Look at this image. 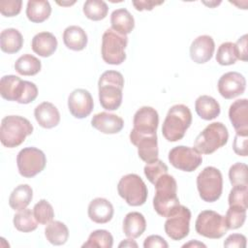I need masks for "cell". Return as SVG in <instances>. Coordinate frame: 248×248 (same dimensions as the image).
Returning <instances> with one entry per match:
<instances>
[{"instance_id": "1", "label": "cell", "mask_w": 248, "mask_h": 248, "mask_svg": "<svg viewBox=\"0 0 248 248\" xmlns=\"http://www.w3.org/2000/svg\"><path fill=\"white\" fill-rule=\"evenodd\" d=\"M124 78L118 71L108 70L104 72L98 80L99 101L103 108L115 110L122 104V89Z\"/></svg>"}, {"instance_id": "34", "label": "cell", "mask_w": 248, "mask_h": 248, "mask_svg": "<svg viewBox=\"0 0 248 248\" xmlns=\"http://www.w3.org/2000/svg\"><path fill=\"white\" fill-rule=\"evenodd\" d=\"M113 245V237L107 230L93 231L86 242L82 244V248H111Z\"/></svg>"}, {"instance_id": "33", "label": "cell", "mask_w": 248, "mask_h": 248, "mask_svg": "<svg viewBox=\"0 0 248 248\" xmlns=\"http://www.w3.org/2000/svg\"><path fill=\"white\" fill-rule=\"evenodd\" d=\"M13 223L15 228L22 232H33L38 227V222L34 217L33 211L28 208L19 210L16 214H15Z\"/></svg>"}, {"instance_id": "16", "label": "cell", "mask_w": 248, "mask_h": 248, "mask_svg": "<svg viewBox=\"0 0 248 248\" xmlns=\"http://www.w3.org/2000/svg\"><path fill=\"white\" fill-rule=\"evenodd\" d=\"M217 87L223 98L231 100L244 93L246 79L244 76L238 72H228L221 76Z\"/></svg>"}, {"instance_id": "36", "label": "cell", "mask_w": 248, "mask_h": 248, "mask_svg": "<svg viewBox=\"0 0 248 248\" xmlns=\"http://www.w3.org/2000/svg\"><path fill=\"white\" fill-rule=\"evenodd\" d=\"M237 55L235 45L232 42H225L221 44L217 49L216 61L222 66L232 65L236 62Z\"/></svg>"}, {"instance_id": "6", "label": "cell", "mask_w": 248, "mask_h": 248, "mask_svg": "<svg viewBox=\"0 0 248 248\" xmlns=\"http://www.w3.org/2000/svg\"><path fill=\"white\" fill-rule=\"evenodd\" d=\"M229 132L222 122L208 124L195 139L194 148L201 154L209 155L227 144Z\"/></svg>"}, {"instance_id": "12", "label": "cell", "mask_w": 248, "mask_h": 248, "mask_svg": "<svg viewBox=\"0 0 248 248\" xmlns=\"http://www.w3.org/2000/svg\"><path fill=\"white\" fill-rule=\"evenodd\" d=\"M191 211L188 207L179 204L169 216L164 225L165 232L172 240L185 238L190 232Z\"/></svg>"}, {"instance_id": "31", "label": "cell", "mask_w": 248, "mask_h": 248, "mask_svg": "<svg viewBox=\"0 0 248 248\" xmlns=\"http://www.w3.org/2000/svg\"><path fill=\"white\" fill-rule=\"evenodd\" d=\"M45 235L46 240L52 245H63L69 238V230L64 223L51 221L45 229Z\"/></svg>"}, {"instance_id": "48", "label": "cell", "mask_w": 248, "mask_h": 248, "mask_svg": "<svg viewBox=\"0 0 248 248\" xmlns=\"http://www.w3.org/2000/svg\"><path fill=\"white\" fill-rule=\"evenodd\" d=\"M118 247H138V244L137 242H135V240H133V238H129V239H125L123 240L119 245Z\"/></svg>"}, {"instance_id": "49", "label": "cell", "mask_w": 248, "mask_h": 248, "mask_svg": "<svg viewBox=\"0 0 248 248\" xmlns=\"http://www.w3.org/2000/svg\"><path fill=\"white\" fill-rule=\"evenodd\" d=\"M182 247H206V246H205V244H203L198 240H191L190 242L183 244Z\"/></svg>"}, {"instance_id": "11", "label": "cell", "mask_w": 248, "mask_h": 248, "mask_svg": "<svg viewBox=\"0 0 248 248\" xmlns=\"http://www.w3.org/2000/svg\"><path fill=\"white\" fill-rule=\"evenodd\" d=\"M46 158L45 153L34 146L21 149L16 156L18 172L25 178H31L40 173L46 167Z\"/></svg>"}, {"instance_id": "17", "label": "cell", "mask_w": 248, "mask_h": 248, "mask_svg": "<svg viewBox=\"0 0 248 248\" xmlns=\"http://www.w3.org/2000/svg\"><path fill=\"white\" fill-rule=\"evenodd\" d=\"M130 141L137 146L139 157L146 164L158 159V139L156 135L138 136L130 133Z\"/></svg>"}, {"instance_id": "22", "label": "cell", "mask_w": 248, "mask_h": 248, "mask_svg": "<svg viewBox=\"0 0 248 248\" xmlns=\"http://www.w3.org/2000/svg\"><path fill=\"white\" fill-rule=\"evenodd\" d=\"M34 116L38 124L45 129L56 127L60 122L58 108L49 102H43L34 109Z\"/></svg>"}, {"instance_id": "50", "label": "cell", "mask_w": 248, "mask_h": 248, "mask_svg": "<svg viewBox=\"0 0 248 248\" xmlns=\"http://www.w3.org/2000/svg\"><path fill=\"white\" fill-rule=\"evenodd\" d=\"M75 3V1H73L72 3H63V2H57V4H59V5H62V6H65V5H72V4H74Z\"/></svg>"}, {"instance_id": "15", "label": "cell", "mask_w": 248, "mask_h": 248, "mask_svg": "<svg viewBox=\"0 0 248 248\" xmlns=\"http://www.w3.org/2000/svg\"><path fill=\"white\" fill-rule=\"evenodd\" d=\"M94 102L89 91L83 88L73 90L68 97V108L71 114L82 119L87 117L93 110Z\"/></svg>"}, {"instance_id": "40", "label": "cell", "mask_w": 248, "mask_h": 248, "mask_svg": "<svg viewBox=\"0 0 248 248\" xmlns=\"http://www.w3.org/2000/svg\"><path fill=\"white\" fill-rule=\"evenodd\" d=\"M144 175L150 183L155 184L157 179L165 173H168V166L160 159H157L144 166Z\"/></svg>"}, {"instance_id": "42", "label": "cell", "mask_w": 248, "mask_h": 248, "mask_svg": "<svg viewBox=\"0 0 248 248\" xmlns=\"http://www.w3.org/2000/svg\"><path fill=\"white\" fill-rule=\"evenodd\" d=\"M21 0H1L0 1V13L4 16H16L21 11Z\"/></svg>"}, {"instance_id": "27", "label": "cell", "mask_w": 248, "mask_h": 248, "mask_svg": "<svg viewBox=\"0 0 248 248\" xmlns=\"http://www.w3.org/2000/svg\"><path fill=\"white\" fill-rule=\"evenodd\" d=\"M197 114L203 120H212L219 116L221 112L219 103L211 96L201 95L195 102Z\"/></svg>"}, {"instance_id": "23", "label": "cell", "mask_w": 248, "mask_h": 248, "mask_svg": "<svg viewBox=\"0 0 248 248\" xmlns=\"http://www.w3.org/2000/svg\"><path fill=\"white\" fill-rule=\"evenodd\" d=\"M57 46V39L50 32H40L33 37L31 42L33 51L42 57H49L52 55Z\"/></svg>"}, {"instance_id": "35", "label": "cell", "mask_w": 248, "mask_h": 248, "mask_svg": "<svg viewBox=\"0 0 248 248\" xmlns=\"http://www.w3.org/2000/svg\"><path fill=\"white\" fill-rule=\"evenodd\" d=\"M108 7L102 0H87L83 4V14L91 20L98 21L104 19L108 16Z\"/></svg>"}, {"instance_id": "41", "label": "cell", "mask_w": 248, "mask_h": 248, "mask_svg": "<svg viewBox=\"0 0 248 248\" xmlns=\"http://www.w3.org/2000/svg\"><path fill=\"white\" fill-rule=\"evenodd\" d=\"M247 165L237 162L231 166L229 170V178L232 185H248L247 182Z\"/></svg>"}, {"instance_id": "44", "label": "cell", "mask_w": 248, "mask_h": 248, "mask_svg": "<svg viewBox=\"0 0 248 248\" xmlns=\"http://www.w3.org/2000/svg\"><path fill=\"white\" fill-rule=\"evenodd\" d=\"M224 247L245 248L246 247V236L241 233H232L225 239Z\"/></svg>"}, {"instance_id": "37", "label": "cell", "mask_w": 248, "mask_h": 248, "mask_svg": "<svg viewBox=\"0 0 248 248\" xmlns=\"http://www.w3.org/2000/svg\"><path fill=\"white\" fill-rule=\"evenodd\" d=\"M246 210L242 207L230 206L224 217L228 230H236L241 228L246 220Z\"/></svg>"}, {"instance_id": "45", "label": "cell", "mask_w": 248, "mask_h": 248, "mask_svg": "<svg viewBox=\"0 0 248 248\" xmlns=\"http://www.w3.org/2000/svg\"><path fill=\"white\" fill-rule=\"evenodd\" d=\"M247 34H244L241 36L237 42L234 44L235 45V50H236V55L237 59L241 61H247L248 60V52H247Z\"/></svg>"}, {"instance_id": "13", "label": "cell", "mask_w": 248, "mask_h": 248, "mask_svg": "<svg viewBox=\"0 0 248 248\" xmlns=\"http://www.w3.org/2000/svg\"><path fill=\"white\" fill-rule=\"evenodd\" d=\"M169 161L172 167L177 170L191 172L200 167L202 157L194 147L178 145L169 152Z\"/></svg>"}, {"instance_id": "32", "label": "cell", "mask_w": 248, "mask_h": 248, "mask_svg": "<svg viewBox=\"0 0 248 248\" xmlns=\"http://www.w3.org/2000/svg\"><path fill=\"white\" fill-rule=\"evenodd\" d=\"M14 67L21 76H35L41 71L42 63L36 56L26 53L16 59Z\"/></svg>"}, {"instance_id": "29", "label": "cell", "mask_w": 248, "mask_h": 248, "mask_svg": "<svg viewBox=\"0 0 248 248\" xmlns=\"http://www.w3.org/2000/svg\"><path fill=\"white\" fill-rule=\"evenodd\" d=\"M33 199V190L28 184L16 186L9 197V205L12 209L19 211L26 208Z\"/></svg>"}, {"instance_id": "38", "label": "cell", "mask_w": 248, "mask_h": 248, "mask_svg": "<svg viewBox=\"0 0 248 248\" xmlns=\"http://www.w3.org/2000/svg\"><path fill=\"white\" fill-rule=\"evenodd\" d=\"M33 214L39 224L46 225L52 221L54 210L52 205L46 200H40L33 207Z\"/></svg>"}, {"instance_id": "39", "label": "cell", "mask_w": 248, "mask_h": 248, "mask_svg": "<svg viewBox=\"0 0 248 248\" xmlns=\"http://www.w3.org/2000/svg\"><path fill=\"white\" fill-rule=\"evenodd\" d=\"M248 185H233L229 195V205L247 209Z\"/></svg>"}, {"instance_id": "46", "label": "cell", "mask_w": 248, "mask_h": 248, "mask_svg": "<svg viewBox=\"0 0 248 248\" xmlns=\"http://www.w3.org/2000/svg\"><path fill=\"white\" fill-rule=\"evenodd\" d=\"M143 247L144 248H156V247L168 248L169 244L162 236L157 235V234H152V235L147 236L144 239Z\"/></svg>"}, {"instance_id": "30", "label": "cell", "mask_w": 248, "mask_h": 248, "mask_svg": "<svg viewBox=\"0 0 248 248\" xmlns=\"http://www.w3.org/2000/svg\"><path fill=\"white\" fill-rule=\"evenodd\" d=\"M51 14V7L48 1L29 0L26 6L27 18L34 23H41L46 20Z\"/></svg>"}, {"instance_id": "9", "label": "cell", "mask_w": 248, "mask_h": 248, "mask_svg": "<svg viewBox=\"0 0 248 248\" xmlns=\"http://www.w3.org/2000/svg\"><path fill=\"white\" fill-rule=\"evenodd\" d=\"M117 192L131 206L144 204L148 196V190L144 181L136 173H128L122 176L117 184Z\"/></svg>"}, {"instance_id": "19", "label": "cell", "mask_w": 248, "mask_h": 248, "mask_svg": "<svg viewBox=\"0 0 248 248\" xmlns=\"http://www.w3.org/2000/svg\"><path fill=\"white\" fill-rule=\"evenodd\" d=\"M229 118L235 133L248 135V100H235L229 108Z\"/></svg>"}, {"instance_id": "25", "label": "cell", "mask_w": 248, "mask_h": 248, "mask_svg": "<svg viewBox=\"0 0 248 248\" xmlns=\"http://www.w3.org/2000/svg\"><path fill=\"white\" fill-rule=\"evenodd\" d=\"M123 232L129 238L140 237L146 229V221L144 216L138 212L132 211L126 214L123 220Z\"/></svg>"}, {"instance_id": "43", "label": "cell", "mask_w": 248, "mask_h": 248, "mask_svg": "<svg viewBox=\"0 0 248 248\" xmlns=\"http://www.w3.org/2000/svg\"><path fill=\"white\" fill-rule=\"evenodd\" d=\"M247 140H248V135H242V134H235L233 143H232V149L235 154L238 156H247Z\"/></svg>"}, {"instance_id": "20", "label": "cell", "mask_w": 248, "mask_h": 248, "mask_svg": "<svg viewBox=\"0 0 248 248\" xmlns=\"http://www.w3.org/2000/svg\"><path fill=\"white\" fill-rule=\"evenodd\" d=\"M91 125L103 134L112 135L119 133L124 127L123 119L113 113L102 111L93 115Z\"/></svg>"}, {"instance_id": "5", "label": "cell", "mask_w": 248, "mask_h": 248, "mask_svg": "<svg viewBox=\"0 0 248 248\" xmlns=\"http://www.w3.org/2000/svg\"><path fill=\"white\" fill-rule=\"evenodd\" d=\"M33 129L31 122L23 116H5L0 125L1 143L8 148L16 147L25 140L27 136L33 133Z\"/></svg>"}, {"instance_id": "24", "label": "cell", "mask_w": 248, "mask_h": 248, "mask_svg": "<svg viewBox=\"0 0 248 248\" xmlns=\"http://www.w3.org/2000/svg\"><path fill=\"white\" fill-rule=\"evenodd\" d=\"M110 24L112 30L127 36L135 28V19L127 9L120 8L114 10L111 13Z\"/></svg>"}, {"instance_id": "7", "label": "cell", "mask_w": 248, "mask_h": 248, "mask_svg": "<svg viewBox=\"0 0 248 248\" xmlns=\"http://www.w3.org/2000/svg\"><path fill=\"white\" fill-rule=\"evenodd\" d=\"M128 37L112 30L107 29L102 36L101 53L103 60L110 65H120L126 59L125 48Z\"/></svg>"}, {"instance_id": "21", "label": "cell", "mask_w": 248, "mask_h": 248, "mask_svg": "<svg viewBox=\"0 0 248 248\" xmlns=\"http://www.w3.org/2000/svg\"><path fill=\"white\" fill-rule=\"evenodd\" d=\"M88 217L97 224H106L109 222L114 213L113 205L105 198H96L92 200L87 209Z\"/></svg>"}, {"instance_id": "26", "label": "cell", "mask_w": 248, "mask_h": 248, "mask_svg": "<svg viewBox=\"0 0 248 248\" xmlns=\"http://www.w3.org/2000/svg\"><path fill=\"white\" fill-rule=\"evenodd\" d=\"M87 34L78 25H70L63 32V43L72 50L80 51L87 46Z\"/></svg>"}, {"instance_id": "3", "label": "cell", "mask_w": 248, "mask_h": 248, "mask_svg": "<svg viewBox=\"0 0 248 248\" xmlns=\"http://www.w3.org/2000/svg\"><path fill=\"white\" fill-rule=\"evenodd\" d=\"M191 124L192 113L190 108L183 104H177L168 110L163 122L162 134L168 141L174 142L183 139Z\"/></svg>"}, {"instance_id": "47", "label": "cell", "mask_w": 248, "mask_h": 248, "mask_svg": "<svg viewBox=\"0 0 248 248\" xmlns=\"http://www.w3.org/2000/svg\"><path fill=\"white\" fill-rule=\"evenodd\" d=\"M164 3V1H154V0H138V1H133L132 4L135 7V9L137 11H151L153 10V8H155L156 6L162 5Z\"/></svg>"}, {"instance_id": "14", "label": "cell", "mask_w": 248, "mask_h": 248, "mask_svg": "<svg viewBox=\"0 0 248 248\" xmlns=\"http://www.w3.org/2000/svg\"><path fill=\"white\" fill-rule=\"evenodd\" d=\"M159 124V114L152 107L140 108L133 118V129L131 134L138 136L156 135Z\"/></svg>"}, {"instance_id": "18", "label": "cell", "mask_w": 248, "mask_h": 248, "mask_svg": "<svg viewBox=\"0 0 248 248\" xmlns=\"http://www.w3.org/2000/svg\"><path fill=\"white\" fill-rule=\"evenodd\" d=\"M215 43L211 36L201 35L190 46V57L197 64L208 62L214 53Z\"/></svg>"}, {"instance_id": "8", "label": "cell", "mask_w": 248, "mask_h": 248, "mask_svg": "<svg viewBox=\"0 0 248 248\" xmlns=\"http://www.w3.org/2000/svg\"><path fill=\"white\" fill-rule=\"evenodd\" d=\"M197 188L202 201L214 202L219 200L223 191L221 171L212 166L205 167L197 176Z\"/></svg>"}, {"instance_id": "2", "label": "cell", "mask_w": 248, "mask_h": 248, "mask_svg": "<svg viewBox=\"0 0 248 248\" xmlns=\"http://www.w3.org/2000/svg\"><path fill=\"white\" fill-rule=\"evenodd\" d=\"M153 198L154 210L162 217H169L179 205L177 184L174 177L169 173L160 176L155 182Z\"/></svg>"}, {"instance_id": "4", "label": "cell", "mask_w": 248, "mask_h": 248, "mask_svg": "<svg viewBox=\"0 0 248 248\" xmlns=\"http://www.w3.org/2000/svg\"><path fill=\"white\" fill-rule=\"evenodd\" d=\"M0 95L7 101L26 105L37 98L38 88L34 82L22 80L15 75H7L1 78Z\"/></svg>"}, {"instance_id": "28", "label": "cell", "mask_w": 248, "mask_h": 248, "mask_svg": "<svg viewBox=\"0 0 248 248\" xmlns=\"http://www.w3.org/2000/svg\"><path fill=\"white\" fill-rule=\"evenodd\" d=\"M23 46V37L16 28L4 29L0 34V48L3 52L13 54L18 52Z\"/></svg>"}, {"instance_id": "10", "label": "cell", "mask_w": 248, "mask_h": 248, "mask_svg": "<svg viewBox=\"0 0 248 248\" xmlns=\"http://www.w3.org/2000/svg\"><path fill=\"white\" fill-rule=\"evenodd\" d=\"M195 230L198 234L211 239H218L225 235L228 228L224 217L214 210H203L199 213Z\"/></svg>"}]
</instances>
